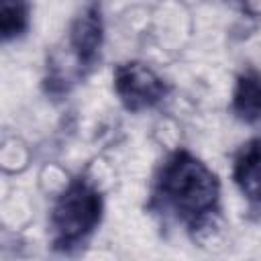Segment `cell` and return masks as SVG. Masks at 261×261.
Instances as JSON below:
<instances>
[{"label": "cell", "instance_id": "obj_1", "mask_svg": "<svg viewBox=\"0 0 261 261\" xmlns=\"http://www.w3.org/2000/svg\"><path fill=\"white\" fill-rule=\"evenodd\" d=\"M151 202L159 212L200 230L218 214V175L190 151L177 149L157 169Z\"/></svg>", "mask_w": 261, "mask_h": 261}, {"label": "cell", "instance_id": "obj_2", "mask_svg": "<svg viewBox=\"0 0 261 261\" xmlns=\"http://www.w3.org/2000/svg\"><path fill=\"white\" fill-rule=\"evenodd\" d=\"M104 212V200L98 188L86 179H71L55 198L49 212L51 243L57 251H71L82 247L98 228Z\"/></svg>", "mask_w": 261, "mask_h": 261}, {"label": "cell", "instance_id": "obj_3", "mask_svg": "<svg viewBox=\"0 0 261 261\" xmlns=\"http://www.w3.org/2000/svg\"><path fill=\"white\" fill-rule=\"evenodd\" d=\"M112 84L118 100L130 112L157 106L169 92L163 77L143 61H126L116 65Z\"/></svg>", "mask_w": 261, "mask_h": 261}, {"label": "cell", "instance_id": "obj_4", "mask_svg": "<svg viewBox=\"0 0 261 261\" xmlns=\"http://www.w3.org/2000/svg\"><path fill=\"white\" fill-rule=\"evenodd\" d=\"M104 43V22L100 4L90 2L82 8V12L71 20L67 31V51L75 61V69L84 75L100 57V49Z\"/></svg>", "mask_w": 261, "mask_h": 261}, {"label": "cell", "instance_id": "obj_5", "mask_svg": "<svg viewBox=\"0 0 261 261\" xmlns=\"http://www.w3.org/2000/svg\"><path fill=\"white\" fill-rule=\"evenodd\" d=\"M232 179L243 198L261 210V139H253L241 147L232 163Z\"/></svg>", "mask_w": 261, "mask_h": 261}, {"label": "cell", "instance_id": "obj_6", "mask_svg": "<svg viewBox=\"0 0 261 261\" xmlns=\"http://www.w3.org/2000/svg\"><path fill=\"white\" fill-rule=\"evenodd\" d=\"M232 112L245 122H261V71L239 75L232 92Z\"/></svg>", "mask_w": 261, "mask_h": 261}, {"label": "cell", "instance_id": "obj_7", "mask_svg": "<svg viewBox=\"0 0 261 261\" xmlns=\"http://www.w3.org/2000/svg\"><path fill=\"white\" fill-rule=\"evenodd\" d=\"M29 29L27 0H0V33L4 41L18 39Z\"/></svg>", "mask_w": 261, "mask_h": 261}]
</instances>
